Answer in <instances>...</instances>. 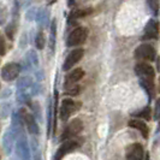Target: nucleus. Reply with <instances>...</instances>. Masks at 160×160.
I'll return each mask as SVG.
<instances>
[{
  "label": "nucleus",
  "mask_w": 160,
  "mask_h": 160,
  "mask_svg": "<svg viewBox=\"0 0 160 160\" xmlns=\"http://www.w3.org/2000/svg\"><path fill=\"white\" fill-rule=\"evenodd\" d=\"M135 72L140 78V84L147 92L151 100L154 95V69L147 63H138L135 66Z\"/></svg>",
  "instance_id": "1"
},
{
  "label": "nucleus",
  "mask_w": 160,
  "mask_h": 160,
  "mask_svg": "<svg viewBox=\"0 0 160 160\" xmlns=\"http://www.w3.org/2000/svg\"><path fill=\"white\" fill-rule=\"evenodd\" d=\"M87 36H88V30L86 28H82L78 27L76 28L75 30H72L66 40V45L69 47H73V46H80L82 45L84 41L87 40Z\"/></svg>",
  "instance_id": "2"
},
{
  "label": "nucleus",
  "mask_w": 160,
  "mask_h": 160,
  "mask_svg": "<svg viewBox=\"0 0 160 160\" xmlns=\"http://www.w3.org/2000/svg\"><path fill=\"white\" fill-rule=\"evenodd\" d=\"M81 142H78V140H66L64 143L59 147V149L57 151L56 155H54V160H62L66 154L72 153L73 151H76L80 147Z\"/></svg>",
  "instance_id": "3"
},
{
  "label": "nucleus",
  "mask_w": 160,
  "mask_h": 160,
  "mask_svg": "<svg viewBox=\"0 0 160 160\" xmlns=\"http://www.w3.org/2000/svg\"><path fill=\"white\" fill-rule=\"evenodd\" d=\"M81 107V104H77L75 101H72L71 99H64L62 101V106H60V118L62 120H66L70 118L72 113L76 110H78Z\"/></svg>",
  "instance_id": "4"
},
{
  "label": "nucleus",
  "mask_w": 160,
  "mask_h": 160,
  "mask_svg": "<svg viewBox=\"0 0 160 160\" xmlns=\"http://www.w3.org/2000/svg\"><path fill=\"white\" fill-rule=\"evenodd\" d=\"M83 130V123L81 119H73L65 128L64 132L62 135V140L63 141H66V140H70L72 137H75L76 135H78L81 131Z\"/></svg>",
  "instance_id": "5"
},
{
  "label": "nucleus",
  "mask_w": 160,
  "mask_h": 160,
  "mask_svg": "<svg viewBox=\"0 0 160 160\" xmlns=\"http://www.w3.org/2000/svg\"><path fill=\"white\" fill-rule=\"evenodd\" d=\"M21 72V66L17 63H8L1 69V78L4 81H13L18 77Z\"/></svg>",
  "instance_id": "6"
},
{
  "label": "nucleus",
  "mask_w": 160,
  "mask_h": 160,
  "mask_svg": "<svg viewBox=\"0 0 160 160\" xmlns=\"http://www.w3.org/2000/svg\"><path fill=\"white\" fill-rule=\"evenodd\" d=\"M135 57L142 60H153L155 58V49L151 45L143 43L135 49Z\"/></svg>",
  "instance_id": "7"
},
{
  "label": "nucleus",
  "mask_w": 160,
  "mask_h": 160,
  "mask_svg": "<svg viewBox=\"0 0 160 160\" xmlns=\"http://www.w3.org/2000/svg\"><path fill=\"white\" fill-rule=\"evenodd\" d=\"M83 54H84V51H83L82 48H76V49H73L71 53L66 57V59H65V62H64V65H63V70H64V71H69L73 65L77 64L81 59H82Z\"/></svg>",
  "instance_id": "8"
},
{
  "label": "nucleus",
  "mask_w": 160,
  "mask_h": 160,
  "mask_svg": "<svg viewBox=\"0 0 160 160\" xmlns=\"http://www.w3.org/2000/svg\"><path fill=\"white\" fill-rule=\"evenodd\" d=\"M127 160H143V148L140 143H132L127 148Z\"/></svg>",
  "instance_id": "9"
},
{
  "label": "nucleus",
  "mask_w": 160,
  "mask_h": 160,
  "mask_svg": "<svg viewBox=\"0 0 160 160\" xmlns=\"http://www.w3.org/2000/svg\"><path fill=\"white\" fill-rule=\"evenodd\" d=\"M159 34V23L155 19H149L144 28V39H157Z\"/></svg>",
  "instance_id": "10"
},
{
  "label": "nucleus",
  "mask_w": 160,
  "mask_h": 160,
  "mask_svg": "<svg viewBox=\"0 0 160 160\" xmlns=\"http://www.w3.org/2000/svg\"><path fill=\"white\" fill-rule=\"evenodd\" d=\"M83 76H84V71H83L81 68L72 70V71L65 77V87H66V86H70V84H75V83L78 82Z\"/></svg>",
  "instance_id": "11"
},
{
  "label": "nucleus",
  "mask_w": 160,
  "mask_h": 160,
  "mask_svg": "<svg viewBox=\"0 0 160 160\" xmlns=\"http://www.w3.org/2000/svg\"><path fill=\"white\" fill-rule=\"evenodd\" d=\"M129 127L135 128V129H137L138 131H141V134H142V136H143L144 138L148 137V127H147V124H146L144 122H141V120H138V119H131L129 122Z\"/></svg>",
  "instance_id": "12"
},
{
  "label": "nucleus",
  "mask_w": 160,
  "mask_h": 160,
  "mask_svg": "<svg viewBox=\"0 0 160 160\" xmlns=\"http://www.w3.org/2000/svg\"><path fill=\"white\" fill-rule=\"evenodd\" d=\"M80 93V87L75 83V84H70V86H66L65 87V94L71 96H76Z\"/></svg>",
  "instance_id": "13"
},
{
  "label": "nucleus",
  "mask_w": 160,
  "mask_h": 160,
  "mask_svg": "<svg viewBox=\"0 0 160 160\" xmlns=\"http://www.w3.org/2000/svg\"><path fill=\"white\" fill-rule=\"evenodd\" d=\"M92 12L90 8H86V10H76L71 13V18H80V17H84L89 15Z\"/></svg>",
  "instance_id": "14"
},
{
  "label": "nucleus",
  "mask_w": 160,
  "mask_h": 160,
  "mask_svg": "<svg viewBox=\"0 0 160 160\" xmlns=\"http://www.w3.org/2000/svg\"><path fill=\"white\" fill-rule=\"evenodd\" d=\"M25 120H27V124H28V127H29V130H30V132H36L38 131V128H36V125H35V123H34V119H32V116H29V114H25Z\"/></svg>",
  "instance_id": "15"
},
{
  "label": "nucleus",
  "mask_w": 160,
  "mask_h": 160,
  "mask_svg": "<svg viewBox=\"0 0 160 160\" xmlns=\"http://www.w3.org/2000/svg\"><path fill=\"white\" fill-rule=\"evenodd\" d=\"M36 47L39 49H42L45 47V35L43 32H39L38 34V38H36Z\"/></svg>",
  "instance_id": "16"
},
{
  "label": "nucleus",
  "mask_w": 160,
  "mask_h": 160,
  "mask_svg": "<svg viewBox=\"0 0 160 160\" xmlns=\"http://www.w3.org/2000/svg\"><path fill=\"white\" fill-rule=\"evenodd\" d=\"M148 1V5L154 13H158L159 11V0H147Z\"/></svg>",
  "instance_id": "17"
},
{
  "label": "nucleus",
  "mask_w": 160,
  "mask_h": 160,
  "mask_svg": "<svg viewBox=\"0 0 160 160\" xmlns=\"http://www.w3.org/2000/svg\"><path fill=\"white\" fill-rule=\"evenodd\" d=\"M151 107H144L142 110V112L140 113V117H143L146 120H149L151 119Z\"/></svg>",
  "instance_id": "18"
},
{
  "label": "nucleus",
  "mask_w": 160,
  "mask_h": 160,
  "mask_svg": "<svg viewBox=\"0 0 160 160\" xmlns=\"http://www.w3.org/2000/svg\"><path fill=\"white\" fill-rule=\"evenodd\" d=\"M6 53V45H5V40L0 36V56H4Z\"/></svg>",
  "instance_id": "19"
},
{
  "label": "nucleus",
  "mask_w": 160,
  "mask_h": 160,
  "mask_svg": "<svg viewBox=\"0 0 160 160\" xmlns=\"http://www.w3.org/2000/svg\"><path fill=\"white\" fill-rule=\"evenodd\" d=\"M154 118L158 120L160 118V99L155 104V112H154Z\"/></svg>",
  "instance_id": "20"
},
{
  "label": "nucleus",
  "mask_w": 160,
  "mask_h": 160,
  "mask_svg": "<svg viewBox=\"0 0 160 160\" xmlns=\"http://www.w3.org/2000/svg\"><path fill=\"white\" fill-rule=\"evenodd\" d=\"M57 0H47V2H48V5H52V4H54Z\"/></svg>",
  "instance_id": "21"
},
{
  "label": "nucleus",
  "mask_w": 160,
  "mask_h": 160,
  "mask_svg": "<svg viewBox=\"0 0 160 160\" xmlns=\"http://www.w3.org/2000/svg\"><path fill=\"white\" fill-rule=\"evenodd\" d=\"M146 160H149V154H146Z\"/></svg>",
  "instance_id": "22"
}]
</instances>
